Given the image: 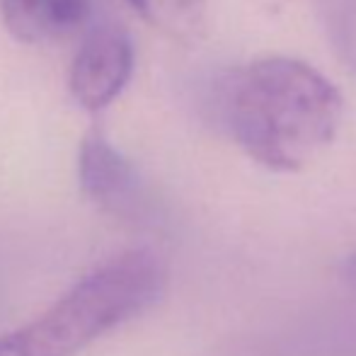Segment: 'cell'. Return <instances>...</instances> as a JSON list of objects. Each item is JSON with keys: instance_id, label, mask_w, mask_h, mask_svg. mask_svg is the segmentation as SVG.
<instances>
[{"instance_id": "cell-2", "label": "cell", "mask_w": 356, "mask_h": 356, "mask_svg": "<svg viewBox=\"0 0 356 356\" xmlns=\"http://www.w3.org/2000/svg\"><path fill=\"white\" fill-rule=\"evenodd\" d=\"M165 272L150 250L104 262L24 327L0 337V356H73L163 293Z\"/></svg>"}, {"instance_id": "cell-5", "label": "cell", "mask_w": 356, "mask_h": 356, "mask_svg": "<svg viewBox=\"0 0 356 356\" xmlns=\"http://www.w3.org/2000/svg\"><path fill=\"white\" fill-rule=\"evenodd\" d=\"M88 0H0V17L17 42L47 44L83 22Z\"/></svg>"}, {"instance_id": "cell-8", "label": "cell", "mask_w": 356, "mask_h": 356, "mask_svg": "<svg viewBox=\"0 0 356 356\" xmlns=\"http://www.w3.org/2000/svg\"><path fill=\"white\" fill-rule=\"evenodd\" d=\"M344 272H347V279L356 286V254L352 259H349L347 264H344Z\"/></svg>"}, {"instance_id": "cell-4", "label": "cell", "mask_w": 356, "mask_h": 356, "mask_svg": "<svg viewBox=\"0 0 356 356\" xmlns=\"http://www.w3.org/2000/svg\"><path fill=\"white\" fill-rule=\"evenodd\" d=\"M78 175L83 192L104 211L117 216H136L141 211L143 192L138 172L99 131L83 138Z\"/></svg>"}, {"instance_id": "cell-1", "label": "cell", "mask_w": 356, "mask_h": 356, "mask_svg": "<svg viewBox=\"0 0 356 356\" xmlns=\"http://www.w3.org/2000/svg\"><path fill=\"white\" fill-rule=\"evenodd\" d=\"M342 112L339 90L298 58H257L216 88L220 127L250 158L279 172L315 158L334 138Z\"/></svg>"}, {"instance_id": "cell-7", "label": "cell", "mask_w": 356, "mask_h": 356, "mask_svg": "<svg viewBox=\"0 0 356 356\" xmlns=\"http://www.w3.org/2000/svg\"><path fill=\"white\" fill-rule=\"evenodd\" d=\"M325 37L356 75V0H315Z\"/></svg>"}, {"instance_id": "cell-6", "label": "cell", "mask_w": 356, "mask_h": 356, "mask_svg": "<svg viewBox=\"0 0 356 356\" xmlns=\"http://www.w3.org/2000/svg\"><path fill=\"white\" fill-rule=\"evenodd\" d=\"M143 19L170 37H199L207 19V0H129Z\"/></svg>"}, {"instance_id": "cell-3", "label": "cell", "mask_w": 356, "mask_h": 356, "mask_svg": "<svg viewBox=\"0 0 356 356\" xmlns=\"http://www.w3.org/2000/svg\"><path fill=\"white\" fill-rule=\"evenodd\" d=\"M134 42L114 22H102L85 34L71 66V92L90 112L109 107L122 95L134 73Z\"/></svg>"}]
</instances>
